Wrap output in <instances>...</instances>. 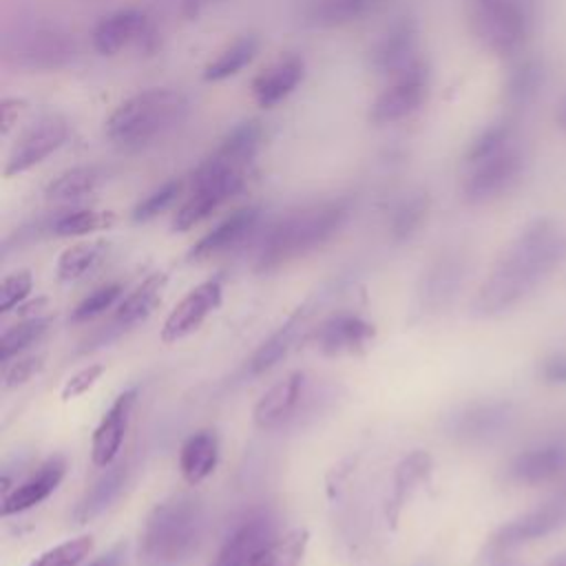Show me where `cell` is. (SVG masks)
I'll return each mask as SVG.
<instances>
[{
  "instance_id": "cell-1",
  "label": "cell",
  "mask_w": 566,
  "mask_h": 566,
  "mask_svg": "<svg viewBox=\"0 0 566 566\" xmlns=\"http://www.w3.org/2000/svg\"><path fill=\"white\" fill-rule=\"evenodd\" d=\"M566 239L553 219H535L509 243L473 298V314L497 316L522 303L562 261Z\"/></svg>"
},
{
  "instance_id": "cell-2",
  "label": "cell",
  "mask_w": 566,
  "mask_h": 566,
  "mask_svg": "<svg viewBox=\"0 0 566 566\" xmlns=\"http://www.w3.org/2000/svg\"><path fill=\"white\" fill-rule=\"evenodd\" d=\"M256 146L250 135L232 130L223 144L195 172L192 188L175 214L172 230L186 232L208 219L243 186V168L254 157Z\"/></svg>"
},
{
  "instance_id": "cell-3",
  "label": "cell",
  "mask_w": 566,
  "mask_h": 566,
  "mask_svg": "<svg viewBox=\"0 0 566 566\" xmlns=\"http://www.w3.org/2000/svg\"><path fill=\"white\" fill-rule=\"evenodd\" d=\"M206 526L203 500L190 493L170 495L148 513L139 551L150 566H181L199 553Z\"/></svg>"
},
{
  "instance_id": "cell-4",
  "label": "cell",
  "mask_w": 566,
  "mask_h": 566,
  "mask_svg": "<svg viewBox=\"0 0 566 566\" xmlns=\"http://www.w3.org/2000/svg\"><path fill=\"white\" fill-rule=\"evenodd\" d=\"M347 217V199H332L290 212L287 217L279 219L261 239L254 268L259 272H272L310 254L312 250L327 243L345 226Z\"/></svg>"
},
{
  "instance_id": "cell-5",
  "label": "cell",
  "mask_w": 566,
  "mask_h": 566,
  "mask_svg": "<svg viewBox=\"0 0 566 566\" xmlns=\"http://www.w3.org/2000/svg\"><path fill=\"white\" fill-rule=\"evenodd\" d=\"M338 400V385L314 380L305 371H290L254 405L252 418L261 431L303 429Z\"/></svg>"
},
{
  "instance_id": "cell-6",
  "label": "cell",
  "mask_w": 566,
  "mask_h": 566,
  "mask_svg": "<svg viewBox=\"0 0 566 566\" xmlns=\"http://www.w3.org/2000/svg\"><path fill=\"white\" fill-rule=\"evenodd\" d=\"M186 97L175 88H146L122 102L106 122V135L119 146H142L177 126Z\"/></svg>"
},
{
  "instance_id": "cell-7",
  "label": "cell",
  "mask_w": 566,
  "mask_h": 566,
  "mask_svg": "<svg viewBox=\"0 0 566 566\" xmlns=\"http://www.w3.org/2000/svg\"><path fill=\"white\" fill-rule=\"evenodd\" d=\"M471 29L493 53L517 51L531 31V9L526 0H473Z\"/></svg>"
},
{
  "instance_id": "cell-8",
  "label": "cell",
  "mask_w": 566,
  "mask_h": 566,
  "mask_svg": "<svg viewBox=\"0 0 566 566\" xmlns=\"http://www.w3.org/2000/svg\"><path fill=\"white\" fill-rule=\"evenodd\" d=\"M7 55L29 71H57L75 55L71 35L57 24L31 22L9 35L4 42Z\"/></svg>"
},
{
  "instance_id": "cell-9",
  "label": "cell",
  "mask_w": 566,
  "mask_h": 566,
  "mask_svg": "<svg viewBox=\"0 0 566 566\" xmlns=\"http://www.w3.org/2000/svg\"><path fill=\"white\" fill-rule=\"evenodd\" d=\"M517 409L509 400H484L471 402L455 413H451L444 422L447 436L460 444L480 447L502 438L515 422Z\"/></svg>"
},
{
  "instance_id": "cell-10",
  "label": "cell",
  "mask_w": 566,
  "mask_h": 566,
  "mask_svg": "<svg viewBox=\"0 0 566 566\" xmlns=\"http://www.w3.org/2000/svg\"><path fill=\"white\" fill-rule=\"evenodd\" d=\"M469 166L471 170L462 186L464 199L469 203H486L504 195L517 181L524 157L517 148L509 144L486 157L469 161Z\"/></svg>"
},
{
  "instance_id": "cell-11",
  "label": "cell",
  "mask_w": 566,
  "mask_h": 566,
  "mask_svg": "<svg viewBox=\"0 0 566 566\" xmlns=\"http://www.w3.org/2000/svg\"><path fill=\"white\" fill-rule=\"evenodd\" d=\"M164 285H166L164 272H155V274L146 276L137 287H133L126 296H122L111 321L106 325H102L91 338H86L84 345L80 347V352H88V349L108 345L111 340L119 338L124 332L133 329L137 323L146 321L153 314V310L159 305Z\"/></svg>"
},
{
  "instance_id": "cell-12",
  "label": "cell",
  "mask_w": 566,
  "mask_h": 566,
  "mask_svg": "<svg viewBox=\"0 0 566 566\" xmlns=\"http://www.w3.org/2000/svg\"><path fill=\"white\" fill-rule=\"evenodd\" d=\"M279 537V517L270 509L243 515L221 544L212 566H250Z\"/></svg>"
},
{
  "instance_id": "cell-13",
  "label": "cell",
  "mask_w": 566,
  "mask_h": 566,
  "mask_svg": "<svg viewBox=\"0 0 566 566\" xmlns=\"http://www.w3.org/2000/svg\"><path fill=\"white\" fill-rule=\"evenodd\" d=\"M427 88H429L427 66L416 60L402 71H398L394 82L387 88H382L380 95L374 99L371 113H369L371 122L391 124L411 115L424 102Z\"/></svg>"
},
{
  "instance_id": "cell-14",
  "label": "cell",
  "mask_w": 566,
  "mask_h": 566,
  "mask_svg": "<svg viewBox=\"0 0 566 566\" xmlns=\"http://www.w3.org/2000/svg\"><path fill=\"white\" fill-rule=\"evenodd\" d=\"M564 524H566V484L557 493H553L546 502H542L537 509L500 526L491 537V546L495 551H509L520 544L546 537L553 531L562 528Z\"/></svg>"
},
{
  "instance_id": "cell-15",
  "label": "cell",
  "mask_w": 566,
  "mask_h": 566,
  "mask_svg": "<svg viewBox=\"0 0 566 566\" xmlns=\"http://www.w3.org/2000/svg\"><path fill=\"white\" fill-rule=\"evenodd\" d=\"M66 137H69V124L62 117L46 115L38 119L13 144L7 157L4 175L13 177L42 164L51 153H55L66 142Z\"/></svg>"
},
{
  "instance_id": "cell-16",
  "label": "cell",
  "mask_w": 566,
  "mask_h": 566,
  "mask_svg": "<svg viewBox=\"0 0 566 566\" xmlns=\"http://www.w3.org/2000/svg\"><path fill=\"white\" fill-rule=\"evenodd\" d=\"M467 272L464 256L458 252L440 254L422 274L416 287V310L422 316L438 314L449 307L455 298L458 290L462 287Z\"/></svg>"
},
{
  "instance_id": "cell-17",
  "label": "cell",
  "mask_w": 566,
  "mask_h": 566,
  "mask_svg": "<svg viewBox=\"0 0 566 566\" xmlns=\"http://www.w3.org/2000/svg\"><path fill=\"white\" fill-rule=\"evenodd\" d=\"M223 287L219 279H208L199 285H195L166 316L161 325V340L164 343H177L192 332H197L203 321L221 305Z\"/></svg>"
},
{
  "instance_id": "cell-18",
  "label": "cell",
  "mask_w": 566,
  "mask_h": 566,
  "mask_svg": "<svg viewBox=\"0 0 566 566\" xmlns=\"http://www.w3.org/2000/svg\"><path fill=\"white\" fill-rule=\"evenodd\" d=\"M376 336L374 323L356 314H336L310 332V343L323 356H352L365 352Z\"/></svg>"
},
{
  "instance_id": "cell-19",
  "label": "cell",
  "mask_w": 566,
  "mask_h": 566,
  "mask_svg": "<svg viewBox=\"0 0 566 566\" xmlns=\"http://www.w3.org/2000/svg\"><path fill=\"white\" fill-rule=\"evenodd\" d=\"M135 402H137V387H130L122 391L104 411L102 420L97 422L91 436V460L95 467L106 469L115 462L122 449Z\"/></svg>"
},
{
  "instance_id": "cell-20",
  "label": "cell",
  "mask_w": 566,
  "mask_h": 566,
  "mask_svg": "<svg viewBox=\"0 0 566 566\" xmlns=\"http://www.w3.org/2000/svg\"><path fill=\"white\" fill-rule=\"evenodd\" d=\"M256 223H259V208L248 206V208L234 210L230 217H226L221 223H217L210 232H206L190 248L188 261H192V263L208 261V259H214V256L237 248L252 234Z\"/></svg>"
},
{
  "instance_id": "cell-21",
  "label": "cell",
  "mask_w": 566,
  "mask_h": 566,
  "mask_svg": "<svg viewBox=\"0 0 566 566\" xmlns=\"http://www.w3.org/2000/svg\"><path fill=\"white\" fill-rule=\"evenodd\" d=\"M64 475H66V458L64 455L49 458L22 484H18L9 493H4L2 515L7 517V515L24 513V511L38 506L60 486Z\"/></svg>"
},
{
  "instance_id": "cell-22",
  "label": "cell",
  "mask_w": 566,
  "mask_h": 566,
  "mask_svg": "<svg viewBox=\"0 0 566 566\" xmlns=\"http://www.w3.org/2000/svg\"><path fill=\"white\" fill-rule=\"evenodd\" d=\"M566 473V444L564 442H546L533 449L517 453L509 467V480L517 484H544Z\"/></svg>"
},
{
  "instance_id": "cell-23",
  "label": "cell",
  "mask_w": 566,
  "mask_h": 566,
  "mask_svg": "<svg viewBox=\"0 0 566 566\" xmlns=\"http://www.w3.org/2000/svg\"><path fill=\"white\" fill-rule=\"evenodd\" d=\"M431 471H433V460L422 449L411 451L396 464L394 478H391V489L385 497V520L389 526L398 524L405 504L420 489V484H424L429 480Z\"/></svg>"
},
{
  "instance_id": "cell-24",
  "label": "cell",
  "mask_w": 566,
  "mask_h": 566,
  "mask_svg": "<svg viewBox=\"0 0 566 566\" xmlns=\"http://www.w3.org/2000/svg\"><path fill=\"white\" fill-rule=\"evenodd\" d=\"M146 33V15L135 9H119L102 18L93 29V46L102 55H115Z\"/></svg>"
},
{
  "instance_id": "cell-25",
  "label": "cell",
  "mask_w": 566,
  "mask_h": 566,
  "mask_svg": "<svg viewBox=\"0 0 566 566\" xmlns=\"http://www.w3.org/2000/svg\"><path fill=\"white\" fill-rule=\"evenodd\" d=\"M128 462H117L106 467V471L91 484V489L82 495L73 511L75 524H88L97 515H102L124 491L128 482Z\"/></svg>"
},
{
  "instance_id": "cell-26",
  "label": "cell",
  "mask_w": 566,
  "mask_h": 566,
  "mask_svg": "<svg viewBox=\"0 0 566 566\" xmlns=\"http://www.w3.org/2000/svg\"><path fill=\"white\" fill-rule=\"evenodd\" d=\"M219 462V436L214 429H201L186 438L179 449V473L188 484L203 482Z\"/></svg>"
},
{
  "instance_id": "cell-27",
  "label": "cell",
  "mask_w": 566,
  "mask_h": 566,
  "mask_svg": "<svg viewBox=\"0 0 566 566\" xmlns=\"http://www.w3.org/2000/svg\"><path fill=\"white\" fill-rule=\"evenodd\" d=\"M301 80H303V60L296 55H287L256 75V80L252 82V93L261 106L270 108L281 99H285L298 86Z\"/></svg>"
},
{
  "instance_id": "cell-28",
  "label": "cell",
  "mask_w": 566,
  "mask_h": 566,
  "mask_svg": "<svg viewBox=\"0 0 566 566\" xmlns=\"http://www.w3.org/2000/svg\"><path fill=\"white\" fill-rule=\"evenodd\" d=\"M305 321H307V305L298 307L268 340H263L259 345V349L252 354V358L245 365V374L259 376V374L272 369L298 340V336L305 327Z\"/></svg>"
},
{
  "instance_id": "cell-29",
  "label": "cell",
  "mask_w": 566,
  "mask_h": 566,
  "mask_svg": "<svg viewBox=\"0 0 566 566\" xmlns=\"http://www.w3.org/2000/svg\"><path fill=\"white\" fill-rule=\"evenodd\" d=\"M411 51H413V31L407 22H400V24L391 27L378 42V46L374 51V64L380 71L398 73L405 66H409L411 62H416L411 57Z\"/></svg>"
},
{
  "instance_id": "cell-30",
  "label": "cell",
  "mask_w": 566,
  "mask_h": 566,
  "mask_svg": "<svg viewBox=\"0 0 566 566\" xmlns=\"http://www.w3.org/2000/svg\"><path fill=\"white\" fill-rule=\"evenodd\" d=\"M382 0H316L310 18L318 27H343L376 11Z\"/></svg>"
},
{
  "instance_id": "cell-31",
  "label": "cell",
  "mask_w": 566,
  "mask_h": 566,
  "mask_svg": "<svg viewBox=\"0 0 566 566\" xmlns=\"http://www.w3.org/2000/svg\"><path fill=\"white\" fill-rule=\"evenodd\" d=\"M99 177H102L99 170L93 166L69 168L46 186V199L57 203L77 201L95 190V186L99 184Z\"/></svg>"
},
{
  "instance_id": "cell-32",
  "label": "cell",
  "mask_w": 566,
  "mask_h": 566,
  "mask_svg": "<svg viewBox=\"0 0 566 566\" xmlns=\"http://www.w3.org/2000/svg\"><path fill=\"white\" fill-rule=\"evenodd\" d=\"M106 250H108L106 241H80L66 248L57 259V279L60 281L82 279L106 256Z\"/></svg>"
},
{
  "instance_id": "cell-33",
  "label": "cell",
  "mask_w": 566,
  "mask_h": 566,
  "mask_svg": "<svg viewBox=\"0 0 566 566\" xmlns=\"http://www.w3.org/2000/svg\"><path fill=\"white\" fill-rule=\"evenodd\" d=\"M310 533L294 528L279 535L250 566H301L307 551Z\"/></svg>"
},
{
  "instance_id": "cell-34",
  "label": "cell",
  "mask_w": 566,
  "mask_h": 566,
  "mask_svg": "<svg viewBox=\"0 0 566 566\" xmlns=\"http://www.w3.org/2000/svg\"><path fill=\"white\" fill-rule=\"evenodd\" d=\"M256 49H259V42H256L254 35L237 38L230 46H226V49L206 66L203 77L210 80V82H219V80H226V77L239 73V71L256 55Z\"/></svg>"
},
{
  "instance_id": "cell-35",
  "label": "cell",
  "mask_w": 566,
  "mask_h": 566,
  "mask_svg": "<svg viewBox=\"0 0 566 566\" xmlns=\"http://www.w3.org/2000/svg\"><path fill=\"white\" fill-rule=\"evenodd\" d=\"M49 325H51L49 316H31V318H24V321L11 325L9 329H4V334L0 338V360L9 363L13 356L24 352L29 345L38 343L46 334Z\"/></svg>"
},
{
  "instance_id": "cell-36",
  "label": "cell",
  "mask_w": 566,
  "mask_h": 566,
  "mask_svg": "<svg viewBox=\"0 0 566 566\" xmlns=\"http://www.w3.org/2000/svg\"><path fill=\"white\" fill-rule=\"evenodd\" d=\"M113 223L111 212H99V210H69L62 212L53 219L51 232L57 237H80V234H91L95 230L108 228Z\"/></svg>"
},
{
  "instance_id": "cell-37",
  "label": "cell",
  "mask_w": 566,
  "mask_h": 566,
  "mask_svg": "<svg viewBox=\"0 0 566 566\" xmlns=\"http://www.w3.org/2000/svg\"><path fill=\"white\" fill-rule=\"evenodd\" d=\"M91 551H93V537L80 535L44 551L29 566H80L91 555Z\"/></svg>"
},
{
  "instance_id": "cell-38",
  "label": "cell",
  "mask_w": 566,
  "mask_h": 566,
  "mask_svg": "<svg viewBox=\"0 0 566 566\" xmlns=\"http://www.w3.org/2000/svg\"><path fill=\"white\" fill-rule=\"evenodd\" d=\"M427 197L424 195H416V197H409L405 199L396 210H394V217H391V237L396 241H405L409 239L418 228L420 223L424 221L427 217Z\"/></svg>"
},
{
  "instance_id": "cell-39",
  "label": "cell",
  "mask_w": 566,
  "mask_h": 566,
  "mask_svg": "<svg viewBox=\"0 0 566 566\" xmlns=\"http://www.w3.org/2000/svg\"><path fill=\"white\" fill-rule=\"evenodd\" d=\"M124 296V287L122 283H106L102 287H97L95 292H91L86 298H82L73 314H71V321L73 323H84V321H91L99 314H104L106 310H111L113 305H117Z\"/></svg>"
},
{
  "instance_id": "cell-40",
  "label": "cell",
  "mask_w": 566,
  "mask_h": 566,
  "mask_svg": "<svg viewBox=\"0 0 566 566\" xmlns=\"http://www.w3.org/2000/svg\"><path fill=\"white\" fill-rule=\"evenodd\" d=\"M542 88V66L537 62H524L515 69L509 82V97L515 104L531 102Z\"/></svg>"
},
{
  "instance_id": "cell-41",
  "label": "cell",
  "mask_w": 566,
  "mask_h": 566,
  "mask_svg": "<svg viewBox=\"0 0 566 566\" xmlns=\"http://www.w3.org/2000/svg\"><path fill=\"white\" fill-rule=\"evenodd\" d=\"M179 192H181V184L179 181H166L164 186L153 190L146 199H142L135 206L133 219L135 221H148V219L161 214L166 208H170V203L179 197Z\"/></svg>"
},
{
  "instance_id": "cell-42",
  "label": "cell",
  "mask_w": 566,
  "mask_h": 566,
  "mask_svg": "<svg viewBox=\"0 0 566 566\" xmlns=\"http://www.w3.org/2000/svg\"><path fill=\"white\" fill-rule=\"evenodd\" d=\"M31 287H33V276L29 270H18L7 274L0 287V312L9 314L13 307H18L29 296Z\"/></svg>"
},
{
  "instance_id": "cell-43",
  "label": "cell",
  "mask_w": 566,
  "mask_h": 566,
  "mask_svg": "<svg viewBox=\"0 0 566 566\" xmlns=\"http://www.w3.org/2000/svg\"><path fill=\"white\" fill-rule=\"evenodd\" d=\"M509 144H511V128L506 124H493L475 137V142L471 144V148L467 153V164L475 161L480 157H486Z\"/></svg>"
},
{
  "instance_id": "cell-44",
  "label": "cell",
  "mask_w": 566,
  "mask_h": 566,
  "mask_svg": "<svg viewBox=\"0 0 566 566\" xmlns=\"http://www.w3.org/2000/svg\"><path fill=\"white\" fill-rule=\"evenodd\" d=\"M42 369H44V356L42 354H31V356L18 358V360L7 365L4 376H2V387L4 389H15V387L29 382Z\"/></svg>"
},
{
  "instance_id": "cell-45",
  "label": "cell",
  "mask_w": 566,
  "mask_h": 566,
  "mask_svg": "<svg viewBox=\"0 0 566 566\" xmlns=\"http://www.w3.org/2000/svg\"><path fill=\"white\" fill-rule=\"evenodd\" d=\"M104 374V365L95 363V365H88V367H82L80 371H75L62 387V400H71V398H77L82 394H86L97 380L99 376Z\"/></svg>"
},
{
  "instance_id": "cell-46",
  "label": "cell",
  "mask_w": 566,
  "mask_h": 566,
  "mask_svg": "<svg viewBox=\"0 0 566 566\" xmlns=\"http://www.w3.org/2000/svg\"><path fill=\"white\" fill-rule=\"evenodd\" d=\"M539 374L548 385H566V352H553L542 360Z\"/></svg>"
},
{
  "instance_id": "cell-47",
  "label": "cell",
  "mask_w": 566,
  "mask_h": 566,
  "mask_svg": "<svg viewBox=\"0 0 566 566\" xmlns=\"http://www.w3.org/2000/svg\"><path fill=\"white\" fill-rule=\"evenodd\" d=\"M22 108L24 106H22L20 99H4V104H2V130L4 133L11 128V124L18 122Z\"/></svg>"
},
{
  "instance_id": "cell-48",
  "label": "cell",
  "mask_w": 566,
  "mask_h": 566,
  "mask_svg": "<svg viewBox=\"0 0 566 566\" xmlns=\"http://www.w3.org/2000/svg\"><path fill=\"white\" fill-rule=\"evenodd\" d=\"M122 557H124V548H122V546H115V548H111L104 557L95 559V562L88 564V566H122Z\"/></svg>"
},
{
  "instance_id": "cell-49",
  "label": "cell",
  "mask_w": 566,
  "mask_h": 566,
  "mask_svg": "<svg viewBox=\"0 0 566 566\" xmlns=\"http://www.w3.org/2000/svg\"><path fill=\"white\" fill-rule=\"evenodd\" d=\"M210 2H214V0H184V4H181V11L186 13V15H197L203 7H208Z\"/></svg>"
},
{
  "instance_id": "cell-50",
  "label": "cell",
  "mask_w": 566,
  "mask_h": 566,
  "mask_svg": "<svg viewBox=\"0 0 566 566\" xmlns=\"http://www.w3.org/2000/svg\"><path fill=\"white\" fill-rule=\"evenodd\" d=\"M555 119H557V126L566 130V99L559 104V108H557V113H555Z\"/></svg>"
},
{
  "instance_id": "cell-51",
  "label": "cell",
  "mask_w": 566,
  "mask_h": 566,
  "mask_svg": "<svg viewBox=\"0 0 566 566\" xmlns=\"http://www.w3.org/2000/svg\"><path fill=\"white\" fill-rule=\"evenodd\" d=\"M551 566H566V553H564V555H559V557H555Z\"/></svg>"
},
{
  "instance_id": "cell-52",
  "label": "cell",
  "mask_w": 566,
  "mask_h": 566,
  "mask_svg": "<svg viewBox=\"0 0 566 566\" xmlns=\"http://www.w3.org/2000/svg\"><path fill=\"white\" fill-rule=\"evenodd\" d=\"M500 566H509V564H500Z\"/></svg>"
}]
</instances>
